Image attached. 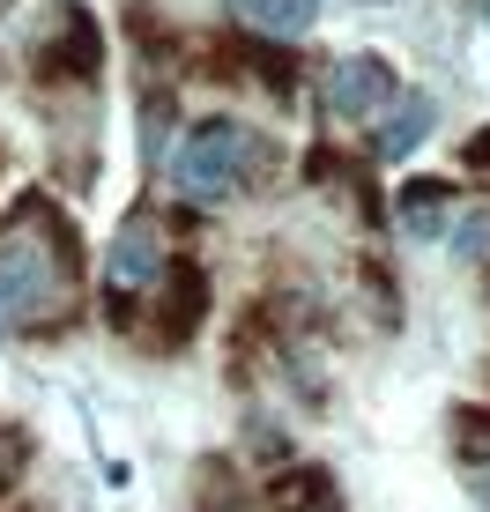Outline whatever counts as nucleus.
Returning a JSON list of instances; mask_svg holds the SVG:
<instances>
[{
	"instance_id": "1",
	"label": "nucleus",
	"mask_w": 490,
	"mask_h": 512,
	"mask_svg": "<svg viewBox=\"0 0 490 512\" xmlns=\"http://www.w3.org/2000/svg\"><path fill=\"white\" fill-rule=\"evenodd\" d=\"M75 223L52 193H23L0 223V312L8 320H52L75 297Z\"/></svg>"
},
{
	"instance_id": "2",
	"label": "nucleus",
	"mask_w": 490,
	"mask_h": 512,
	"mask_svg": "<svg viewBox=\"0 0 490 512\" xmlns=\"http://www.w3.org/2000/svg\"><path fill=\"white\" fill-rule=\"evenodd\" d=\"M245 156H253V141H245L238 119H194V127L179 134V156H171V186H179L186 201L216 208V201L238 193Z\"/></svg>"
},
{
	"instance_id": "3",
	"label": "nucleus",
	"mask_w": 490,
	"mask_h": 512,
	"mask_svg": "<svg viewBox=\"0 0 490 512\" xmlns=\"http://www.w3.org/2000/svg\"><path fill=\"white\" fill-rule=\"evenodd\" d=\"M171 282V245L156 216H127L104 253V297H112V320H134V305H149Z\"/></svg>"
},
{
	"instance_id": "4",
	"label": "nucleus",
	"mask_w": 490,
	"mask_h": 512,
	"mask_svg": "<svg viewBox=\"0 0 490 512\" xmlns=\"http://www.w3.org/2000/svg\"><path fill=\"white\" fill-rule=\"evenodd\" d=\"M394 97H401L394 67L372 60V52H357V60H342L335 75H327V112H342V119H372V112H387Z\"/></svg>"
},
{
	"instance_id": "5",
	"label": "nucleus",
	"mask_w": 490,
	"mask_h": 512,
	"mask_svg": "<svg viewBox=\"0 0 490 512\" xmlns=\"http://www.w3.org/2000/svg\"><path fill=\"white\" fill-rule=\"evenodd\" d=\"M67 67H75V75H97V23L82 8H67L60 15V38L38 52V75L45 82H67Z\"/></svg>"
},
{
	"instance_id": "6",
	"label": "nucleus",
	"mask_w": 490,
	"mask_h": 512,
	"mask_svg": "<svg viewBox=\"0 0 490 512\" xmlns=\"http://www.w3.org/2000/svg\"><path fill=\"white\" fill-rule=\"evenodd\" d=\"M238 23L253 30V38H312V23H320V8L312 0H231Z\"/></svg>"
},
{
	"instance_id": "7",
	"label": "nucleus",
	"mask_w": 490,
	"mask_h": 512,
	"mask_svg": "<svg viewBox=\"0 0 490 512\" xmlns=\"http://www.w3.org/2000/svg\"><path fill=\"white\" fill-rule=\"evenodd\" d=\"M431 134V97H401L387 119H379V141H372V156H387V164H401V156L416 149V141Z\"/></svg>"
},
{
	"instance_id": "8",
	"label": "nucleus",
	"mask_w": 490,
	"mask_h": 512,
	"mask_svg": "<svg viewBox=\"0 0 490 512\" xmlns=\"http://www.w3.org/2000/svg\"><path fill=\"white\" fill-rule=\"evenodd\" d=\"M446 208H453V193H446L439 179L401 186V231H409V238H439V231H446Z\"/></svg>"
},
{
	"instance_id": "9",
	"label": "nucleus",
	"mask_w": 490,
	"mask_h": 512,
	"mask_svg": "<svg viewBox=\"0 0 490 512\" xmlns=\"http://www.w3.org/2000/svg\"><path fill=\"white\" fill-rule=\"evenodd\" d=\"M268 505L275 512H327V505H335V475H327V468H290Z\"/></svg>"
},
{
	"instance_id": "10",
	"label": "nucleus",
	"mask_w": 490,
	"mask_h": 512,
	"mask_svg": "<svg viewBox=\"0 0 490 512\" xmlns=\"http://www.w3.org/2000/svg\"><path fill=\"white\" fill-rule=\"evenodd\" d=\"M253 490H238V468L231 461H201V505L194 512H245Z\"/></svg>"
},
{
	"instance_id": "11",
	"label": "nucleus",
	"mask_w": 490,
	"mask_h": 512,
	"mask_svg": "<svg viewBox=\"0 0 490 512\" xmlns=\"http://www.w3.org/2000/svg\"><path fill=\"white\" fill-rule=\"evenodd\" d=\"M468 164H476V171H490V127H483L476 141H468Z\"/></svg>"
}]
</instances>
